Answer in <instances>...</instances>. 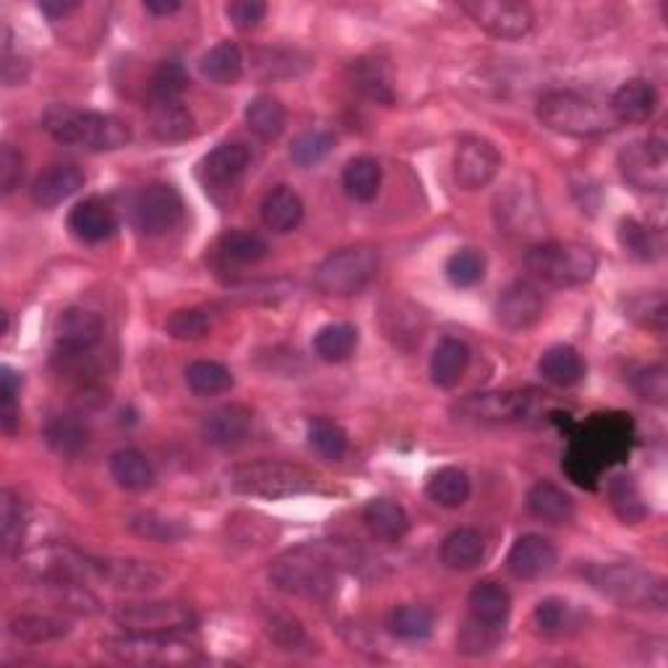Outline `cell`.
Wrapping results in <instances>:
<instances>
[{
	"instance_id": "obj_16",
	"label": "cell",
	"mask_w": 668,
	"mask_h": 668,
	"mask_svg": "<svg viewBox=\"0 0 668 668\" xmlns=\"http://www.w3.org/2000/svg\"><path fill=\"white\" fill-rule=\"evenodd\" d=\"M545 300L536 285L512 283L501 290L497 300V319L505 329L512 332H526L543 319Z\"/></svg>"
},
{
	"instance_id": "obj_22",
	"label": "cell",
	"mask_w": 668,
	"mask_h": 668,
	"mask_svg": "<svg viewBox=\"0 0 668 668\" xmlns=\"http://www.w3.org/2000/svg\"><path fill=\"white\" fill-rule=\"evenodd\" d=\"M656 107V86L645 82V78H629L627 84H622L619 89L614 92L608 110H612L616 124H645V120L653 118Z\"/></svg>"
},
{
	"instance_id": "obj_33",
	"label": "cell",
	"mask_w": 668,
	"mask_h": 668,
	"mask_svg": "<svg viewBox=\"0 0 668 668\" xmlns=\"http://www.w3.org/2000/svg\"><path fill=\"white\" fill-rule=\"evenodd\" d=\"M538 373L554 386H572L585 377V363L570 344H554L538 361Z\"/></svg>"
},
{
	"instance_id": "obj_4",
	"label": "cell",
	"mask_w": 668,
	"mask_h": 668,
	"mask_svg": "<svg viewBox=\"0 0 668 668\" xmlns=\"http://www.w3.org/2000/svg\"><path fill=\"white\" fill-rule=\"evenodd\" d=\"M227 484L235 494L258 499H285L308 494L316 488V478L306 468L285 459H254L230 470Z\"/></svg>"
},
{
	"instance_id": "obj_49",
	"label": "cell",
	"mask_w": 668,
	"mask_h": 668,
	"mask_svg": "<svg viewBox=\"0 0 668 668\" xmlns=\"http://www.w3.org/2000/svg\"><path fill=\"white\" fill-rule=\"evenodd\" d=\"M619 243L632 258L637 262H656L660 256V241L648 225L637 220H622L619 222Z\"/></svg>"
},
{
	"instance_id": "obj_26",
	"label": "cell",
	"mask_w": 668,
	"mask_h": 668,
	"mask_svg": "<svg viewBox=\"0 0 668 668\" xmlns=\"http://www.w3.org/2000/svg\"><path fill=\"white\" fill-rule=\"evenodd\" d=\"M248 160V149L243 144H220L201 160V176L206 178V183L230 185L246 172Z\"/></svg>"
},
{
	"instance_id": "obj_61",
	"label": "cell",
	"mask_w": 668,
	"mask_h": 668,
	"mask_svg": "<svg viewBox=\"0 0 668 668\" xmlns=\"http://www.w3.org/2000/svg\"><path fill=\"white\" fill-rule=\"evenodd\" d=\"M24 178V157L11 144H3L0 149V189L3 193H13Z\"/></svg>"
},
{
	"instance_id": "obj_14",
	"label": "cell",
	"mask_w": 668,
	"mask_h": 668,
	"mask_svg": "<svg viewBox=\"0 0 668 668\" xmlns=\"http://www.w3.org/2000/svg\"><path fill=\"white\" fill-rule=\"evenodd\" d=\"M501 170V155L484 136H465L457 141L455 157H452V172L455 181L468 191L486 189Z\"/></svg>"
},
{
	"instance_id": "obj_20",
	"label": "cell",
	"mask_w": 668,
	"mask_h": 668,
	"mask_svg": "<svg viewBox=\"0 0 668 668\" xmlns=\"http://www.w3.org/2000/svg\"><path fill=\"white\" fill-rule=\"evenodd\" d=\"M497 222L507 235L517 238H536L541 230V206L533 193L509 189L497 199Z\"/></svg>"
},
{
	"instance_id": "obj_28",
	"label": "cell",
	"mask_w": 668,
	"mask_h": 668,
	"mask_svg": "<svg viewBox=\"0 0 668 668\" xmlns=\"http://www.w3.org/2000/svg\"><path fill=\"white\" fill-rule=\"evenodd\" d=\"M468 344L463 340H455V337H447V340H442L439 348L434 350V356H431V379H434V384L442 386V390H452V386L459 384L463 373L468 371Z\"/></svg>"
},
{
	"instance_id": "obj_31",
	"label": "cell",
	"mask_w": 668,
	"mask_h": 668,
	"mask_svg": "<svg viewBox=\"0 0 668 668\" xmlns=\"http://www.w3.org/2000/svg\"><path fill=\"white\" fill-rule=\"evenodd\" d=\"M342 189L353 201L369 204L382 189V165L369 155L353 157L342 170Z\"/></svg>"
},
{
	"instance_id": "obj_32",
	"label": "cell",
	"mask_w": 668,
	"mask_h": 668,
	"mask_svg": "<svg viewBox=\"0 0 668 668\" xmlns=\"http://www.w3.org/2000/svg\"><path fill=\"white\" fill-rule=\"evenodd\" d=\"M486 554V541L478 530L473 528H459L455 533H449L442 543V562L444 566L455 572H468L473 566L480 564V559Z\"/></svg>"
},
{
	"instance_id": "obj_43",
	"label": "cell",
	"mask_w": 668,
	"mask_h": 668,
	"mask_svg": "<svg viewBox=\"0 0 668 668\" xmlns=\"http://www.w3.org/2000/svg\"><path fill=\"white\" fill-rule=\"evenodd\" d=\"M9 635L17 637V640H21V643L42 645V643H53V640H61V637H66L68 627L61 619H53V616L21 614V616H13V619L9 622Z\"/></svg>"
},
{
	"instance_id": "obj_9",
	"label": "cell",
	"mask_w": 668,
	"mask_h": 668,
	"mask_svg": "<svg viewBox=\"0 0 668 668\" xmlns=\"http://www.w3.org/2000/svg\"><path fill=\"white\" fill-rule=\"evenodd\" d=\"M536 397L520 390H497L468 394L452 405V418L468 426H507L533 415Z\"/></svg>"
},
{
	"instance_id": "obj_36",
	"label": "cell",
	"mask_w": 668,
	"mask_h": 668,
	"mask_svg": "<svg viewBox=\"0 0 668 668\" xmlns=\"http://www.w3.org/2000/svg\"><path fill=\"white\" fill-rule=\"evenodd\" d=\"M26 505L11 488L0 491V543H3V556H13L21 551V541L26 533Z\"/></svg>"
},
{
	"instance_id": "obj_1",
	"label": "cell",
	"mask_w": 668,
	"mask_h": 668,
	"mask_svg": "<svg viewBox=\"0 0 668 668\" xmlns=\"http://www.w3.org/2000/svg\"><path fill=\"white\" fill-rule=\"evenodd\" d=\"M42 128L55 141L89 152H115L131 141V126L110 113L76 110L71 105H50L42 113Z\"/></svg>"
},
{
	"instance_id": "obj_18",
	"label": "cell",
	"mask_w": 668,
	"mask_h": 668,
	"mask_svg": "<svg viewBox=\"0 0 668 668\" xmlns=\"http://www.w3.org/2000/svg\"><path fill=\"white\" fill-rule=\"evenodd\" d=\"M99 580L128 593H147L162 585L165 572L152 562L139 559H97Z\"/></svg>"
},
{
	"instance_id": "obj_57",
	"label": "cell",
	"mask_w": 668,
	"mask_h": 668,
	"mask_svg": "<svg viewBox=\"0 0 668 668\" xmlns=\"http://www.w3.org/2000/svg\"><path fill=\"white\" fill-rule=\"evenodd\" d=\"M632 386L635 392L640 394L643 400L653 402V405H666L668 400V371L666 365H648V369H640L632 379Z\"/></svg>"
},
{
	"instance_id": "obj_39",
	"label": "cell",
	"mask_w": 668,
	"mask_h": 668,
	"mask_svg": "<svg viewBox=\"0 0 668 668\" xmlns=\"http://www.w3.org/2000/svg\"><path fill=\"white\" fill-rule=\"evenodd\" d=\"M201 74H204L210 82L230 86L235 82H241L243 76V53L238 45L233 42H220L212 50H206L204 57L199 63Z\"/></svg>"
},
{
	"instance_id": "obj_53",
	"label": "cell",
	"mask_w": 668,
	"mask_h": 668,
	"mask_svg": "<svg viewBox=\"0 0 668 668\" xmlns=\"http://www.w3.org/2000/svg\"><path fill=\"white\" fill-rule=\"evenodd\" d=\"M486 275V256L476 248H459L449 256L447 277L455 287H473Z\"/></svg>"
},
{
	"instance_id": "obj_11",
	"label": "cell",
	"mask_w": 668,
	"mask_h": 668,
	"mask_svg": "<svg viewBox=\"0 0 668 668\" xmlns=\"http://www.w3.org/2000/svg\"><path fill=\"white\" fill-rule=\"evenodd\" d=\"M126 632H183L197 624L191 606L178 601H128L113 612Z\"/></svg>"
},
{
	"instance_id": "obj_60",
	"label": "cell",
	"mask_w": 668,
	"mask_h": 668,
	"mask_svg": "<svg viewBox=\"0 0 668 668\" xmlns=\"http://www.w3.org/2000/svg\"><path fill=\"white\" fill-rule=\"evenodd\" d=\"M227 19L233 21L235 29L241 32H251L262 24L264 17H267V6L262 0H233V3L225 6Z\"/></svg>"
},
{
	"instance_id": "obj_64",
	"label": "cell",
	"mask_w": 668,
	"mask_h": 668,
	"mask_svg": "<svg viewBox=\"0 0 668 668\" xmlns=\"http://www.w3.org/2000/svg\"><path fill=\"white\" fill-rule=\"evenodd\" d=\"M144 9L155 17H170V13L181 11V3L178 0H144Z\"/></svg>"
},
{
	"instance_id": "obj_8",
	"label": "cell",
	"mask_w": 668,
	"mask_h": 668,
	"mask_svg": "<svg viewBox=\"0 0 668 668\" xmlns=\"http://www.w3.org/2000/svg\"><path fill=\"white\" fill-rule=\"evenodd\" d=\"M272 585L306 601H325L335 593V572L327 559L308 549L287 551L269 566Z\"/></svg>"
},
{
	"instance_id": "obj_62",
	"label": "cell",
	"mask_w": 668,
	"mask_h": 668,
	"mask_svg": "<svg viewBox=\"0 0 668 668\" xmlns=\"http://www.w3.org/2000/svg\"><path fill=\"white\" fill-rule=\"evenodd\" d=\"M19 426V407H17V397H3L0 394V428L3 434H17Z\"/></svg>"
},
{
	"instance_id": "obj_24",
	"label": "cell",
	"mask_w": 668,
	"mask_h": 668,
	"mask_svg": "<svg viewBox=\"0 0 668 668\" xmlns=\"http://www.w3.org/2000/svg\"><path fill=\"white\" fill-rule=\"evenodd\" d=\"M68 227L78 241L103 243L115 233L118 220H115V212L103 199H84L71 210Z\"/></svg>"
},
{
	"instance_id": "obj_34",
	"label": "cell",
	"mask_w": 668,
	"mask_h": 668,
	"mask_svg": "<svg viewBox=\"0 0 668 668\" xmlns=\"http://www.w3.org/2000/svg\"><path fill=\"white\" fill-rule=\"evenodd\" d=\"M110 476L126 491H147L155 486V468L139 449H118L110 457Z\"/></svg>"
},
{
	"instance_id": "obj_13",
	"label": "cell",
	"mask_w": 668,
	"mask_h": 668,
	"mask_svg": "<svg viewBox=\"0 0 668 668\" xmlns=\"http://www.w3.org/2000/svg\"><path fill=\"white\" fill-rule=\"evenodd\" d=\"M463 11L484 29L499 40H520L533 29V11L526 3L517 0H468L463 3Z\"/></svg>"
},
{
	"instance_id": "obj_12",
	"label": "cell",
	"mask_w": 668,
	"mask_h": 668,
	"mask_svg": "<svg viewBox=\"0 0 668 668\" xmlns=\"http://www.w3.org/2000/svg\"><path fill=\"white\" fill-rule=\"evenodd\" d=\"M619 172L632 189L660 193L668 185V149L660 139L632 141L619 152Z\"/></svg>"
},
{
	"instance_id": "obj_2",
	"label": "cell",
	"mask_w": 668,
	"mask_h": 668,
	"mask_svg": "<svg viewBox=\"0 0 668 668\" xmlns=\"http://www.w3.org/2000/svg\"><path fill=\"white\" fill-rule=\"evenodd\" d=\"M583 574L595 591L627 608L664 612L668 606V585L660 574L637 564H591Z\"/></svg>"
},
{
	"instance_id": "obj_30",
	"label": "cell",
	"mask_w": 668,
	"mask_h": 668,
	"mask_svg": "<svg viewBox=\"0 0 668 668\" xmlns=\"http://www.w3.org/2000/svg\"><path fill=\"white\" fill-rule=\"evenodd\" d=\"M468 606H470L473 619H478L484 624H494V627H505L509 619V612H512V598H509L507 587L486 580V583H478L476 587H473Z\"/></svg>"
},
{
	"instance_id": "obj_56",
	"label": "cell",
	"mask_w": 668,
	"mask_h": 668,
	"mask_svg": "<svg viewBox=\"0 0 668 668\" xmlns=\"http://www.w3.org/2000/svg\"><path fill=\"white\" fill-rule=\"evenodd\" d=\"M165 329H168L172 340H201V337L210 332V316L201 311V308H181V311L170 314V319L165 321Z\"/></svg>"
},
{
	"instance_id": "obj_27",
	"label": "cell",
	"mask_w": 668,
	"mask_h": 668,
	"mask_svg": "<svg viewBox=\"0 0 668 668\" xmlns=\"http://www.w3.org/2000/svg\"><path fill=\"white\" fill-rule=\"evenodd\" d=\"M528 509L536 520L549 522V526H562L574 517V501L564 488L551 480H538L528 491Z\"/></svg>"
},
{
	"instance_id": "obj_63",
	"label": "cell",
	"mask_w": 668,
	"mask_h": 668,
	"mask_svg": "<svg viewBox=\"0 0 668 668\" xmlns=\"http://www.w3.org/2000/svg\"><path fill=\"white\" fill-rule=\"evenodd\" d=\"M76 9H78V3H74V0H42L40 3V11L53 21L68 17V13Z\"/></svg>"
},
{
	"instance_id": "obj_55",
	"label": "cell",
	"mask_w": 668,
	"mask_h": 668,
	"mask_svg": "<svg viewBox=\"0 0 668 668\" xmlns=\"http://www.w3.org/2000/svg\"><path fill=\"white\" fill-rule=\"evenodd\" d=\"M501 629L505 627H494V624H484L478 619H470L465 622V627L459 629L457 635V645L459 650L468 653V656H480V653H488L497 648L499 637H501Z\"/></svg>"
},
{
	"instance_id": "obj_58",
	"label": "cell",
	"mask_w": 668,
	"mask_h": 668,
	"mask_svg": "<svg viewBox=\"0 0 668 668\" xmlns=\"http://www.w3.org/2000/svg\"><path fill=\"white\" fill-rule=\"evenodd\" d=\"M533 619L538 624V629L545 632V635H562V632L572 624V608L570 603L559 598H545L536 606Z\"/></svg>"
},
{
	"instance_id": "obj_25",
	"label": "cell",
	"mask_w": 668,
	"mask_h": 668,
	"mask_svg": "<svg viewBox=\"0 0 668 668\" xmlns=\"http://www.w3.org/2000/svg\"><path fill=\"white\" fill-rule=\"evenodd\" d=\"M262 220L272 233H290L304 220V199L290 185H277L262 201Z\"/></svg>"
},
{
	"instance_id": "obj_23",
	"label": "cell",
	"mask_w": 668,
	"mask_h": 668,
	"mask_svg": "<svg viewBox=\"0 0 668 668\" xmlns=\"http://www.w3.org/2000/svg\"><path fill=\"white\" fill-rule=\"evenodd\" d=\"M84 172L71 162H57L50 165L47 170H42L38 181L32 185V199L40 206H57L63 201H68L78 189H84Z\"/></svg>"
},
{
	"instance_id": "obj_59",
	"label": "cell",
	"mask_w": 668,
	"mask_h": 668,
	"mask_svg": "<svg viewBox=\"0 0 668 668\" xmlns=\"http://www.w3.org/2000/svg\"><path fill=\"white\" fill-rule=\"evenodd\" d=\"M267 632L272 640H275L283 650H300L308 645L304 627H300L296 619H290V616H283V614L269 616Z\"/></svg>"
},
{
	"instance_id": "obj_44",
	"label": "cell",
	"mask_w": 668,
	"mask_h": 668,
	"mask_svg": "<svg viewBox=\"0 0 668 668\" xmlns=\"http://www.w3.org/2000/svg\"><path fill=\"white\" fill-rule=\"evenodd\" d=\"M246 124L258 139H277L285 131V107L275 97L258 95L246 107Z\"/></svg>"
},
{
	"instance_id": "obj_19",
	"label": "cell",
	"mask_w": 668,
	"mask_h": 668,
	"mask_svg": "<svg viewBox=\"0 0 668 668\" xmlns=\"http://www.w3.org/2000/svg\"><path fill=\"white\" fill-rule=\"evenodd\" d=\"M556 566V549L554 543L545 541L543 536L528 533L520 536L512 543L507 554V570L517 580H536L549 574Z\"/></svg>"
},
{
	"instance_id": "obj_47",
	"label": "cell",
	"mask_w": 668,
	"mask_h": 668,
	"mask_svg": "<svg viewBox=\"0 0 668 668\" xmlns=\"http://www.w3.org/2000/svg\"><path fill=\"white\" fill-rule=\"evenodd\" d=\"M624 311L637 327L650 329V332L664 335L668 325V300L660 290L653 293H640V296H632L624 306Z\"/></svg>"
},
{
	"instance_id": "obj_29",
	"label": "cell",
	"mask_w": 668,
	"mask_h": 668,
	"mask_svg": "<svg viewBox=\"0 0 668 668\" xmlns=\"http://www.w3.org/2000/svg\"><path fill=\"white\" fill-rule=\"evenodd\" d=\"M42 436H45L47 447L55 449L57 455L74 457L89 442V428L74 413H57L50 415L45 428H42Z\"/></svg>"
},
{
	"instance_id": "obj_42",
	"label": "cell",
	"mask_w": 668,
	"mask_h": 668,
	"mask_svg": "<svg viewBox=\"0 0 668 668\" xmlns=\"http://www.w3.org/2000/svg\"><path fill=\"white\" fill-rule=\"evenodd\" d=\"M386 629H390L394 637L407 643L426 640L431 632H434V614H431L426 606H413V603H407V606L392 608L390 616H386Z\"/></svg>"
},
{
	"instance_id": "obj_40",
	"label": "cell",
	"mask_w": 668,
	"mask_h": 668,
	"mask_svg": "<svg viewBox=\"0 0 668 668\" xmlns=\"http://www.w3.org/2000/svg\"><path fill=\"white\" fill-rule=\"evenodd\" d=\"M470 491H473V486H470L468 473L459 470V468L436 470L426 484L428 499L444 509L463 507L465 501L470 499Z\"/></svg>"
},
{
	"instance_id": "obj_3",
	"label": "cell",
	"mask_w": 668,
	"mask_h": 668,
	"mask_svg": "<svg viewBox=\"0 0 668 668\" xmlns=\"http://www.w3.org/2000/svg\"><path fill=\"white\" fill-rule=\"evenodd\" d=\"M538 120L549 131L562 136H601L616 128L612 110L595 103V99L577 95V92H549L538 99Z\"/></svg>"
},
{
	"instance_id": "obj_6",
	"label": "cell",
	"mask_w": 668,
	"mask_h": 668,
	"mask_svg": "<svg viewBox=\"0 0 668 668\" xmlns=\"http://www.w3.org/2000/svg\"><path fill=\"white\" fill-rule=\"evenodd\" d=\"M526 264L536 277L556 287L585 285L598 272V256L583 243L574 241L541 243V246L528 251Z\"/></svg>"
},
{
	"instance_id": "obj_51",
	"label": "cell",
	"mask_w": 668,
	"mask_h": 668,
	"mask_svg": "<svg viewBox=\"0 0 668 668\" xmlns=\"http://www.w3.org/2000/svg\"><path fill=\"white\" fill-rule=\"evenodd\" d=\"M308 444L327 459H342L348 455V434L335 421L316 418L308 423Z\"/></svg>"
},
{
	"instance_id": "obj_37",
	"label": "cell",
	"mask_w": 668,
	"mask_h": 668,
	"mask_svg": "<svg viewBox=\"0 0 668 668\" xmlns=\"http://www.w3.org/2000/svg\"><path fill=\"white\" fill-rule=\"evenodd\" d=\"M350 84L353 89L361 92L363 97L373 99V103L390 105L394 99L392 92V78L390 71L382 61H373V57H361L350 66Z\"/></svg>"
},
{
	"instance_id": "obj_38",
	"label": "cell",
	"mask_w": 668,
	"mask_h": 668,
	"mask_svg": "<svg viewBox=\"0 0 668 668\" xmlns=\"http://www.w3.org/2000/svg\"><path fill=\"white\" fill-rule=\"evenodd\" d=\"M149 131L160 141H183L193 134V115L181 103H157L149 110Z\"/></svg>"
},
{
	"instance_id": "obj_45",
	"label": "cell",
	"mask_w": 668,
	"mask_h": 668,
	"mask_svg": "<svg viewBox=\"0 0 668 668\" xmlns=\"http://www.w3.org/2000/svg\"><path fill=\"white\" fill-rule=\"evenodd\" d=\"M358 344V329L350 325H327L314 337V350L321 361L340 363L353 356Z\"/></svg>"
},
{
	"instance_id": "obj_10",
	"label": "cell",
	"mask_w": 668,
	"mask_h": 668,
	"mask_svg": "<svg viewBox=\"0 0 668 668\" xmlns=\"http://www.w3.org/2000/svg\"><path fill=\"white\" fill-rule=\"evenodd\" d=\"M21 570L38 585L55 583H89L99 580L97 559L78 554L68 545H42L21 559Z\"/></svg>"
},
{
	"instance_id": "obj_46",
	"label": "cell",
	"mask_w": 668,
	"mask_h": 668,
	"mask_svg": "<svg viewBox=\"0 0 668 668\" xmlns=\"http://www.w3.org/2000/svg\"><path fill=\"white\" fill-rule=\"evenodd\" d=\"M185 384L199 397H214L233 390V373L218 361H193L185 369Z\"/></svg>"
},
{
	"instance_id": "obj_48",
	"label": "cell",
	"mask_w": 668,
	"mask_h": 668,
	"mask_svg": "<svg viewBox=\"0 0 668 668\" xmlns=\"http://www.w3.org/2000/svg\"><path fill=\"white\" fill-rule=\"evenodd\" d=\"M220 251L235 264H256L267 258L269 246L262 235L248 233V230H230L220 238Z\"/></svg>"
},
{
	"instance_id": "obj_41",
	"label": "cell",
	"mask_w": 668,
	"mask_h": 668,
	"mask_svg": "<svg viewBox=\"0 0 668 668\" xmlns=\"http://www.w3.org/2000/svg\"><path fill=\"white\" fill-rule=\"evenodd\" d=\"M608 501H612L616 517L627 522V526H637L648 515V507H645L640 497V488H637L635 478L627 476V473H619V476L608 480Z\"/></svg>"
},
{
	"instance_id": "obj_5",
	"label": "cell",
	"mask_w": 668,
	"mask_h": 668,
	"mask_svg": "<svg viewBox=\"0 0 668 668\" xmlns=\"http://www.w3.org/2000/svg\"><path fill=\"white\" fill-rule=\"evenodd\" d=\"M103 648L128 666H189L199 660V650L178 632H126L105 640Z\"/></svg>"
},
{
	"instance_id": "obj_17",
	"label": "cell",
	"mask_w": 668,
	"mask_h": 668,
	"mask_svg": "<svg viewBox=\"0 0 668 668\" xmlns=\"http://www.w3.org/2000/svg\"><path fill=\"white\" fill-rule=\"evenodd\" d=\"M105 325L89 308H66L55 321V344L63 353H92L103 340Z\"/></svg>"
},
{
	"instance_id": "obj_7",
	"label": "cell",
	"mask_w": 668,
	"mask_h": 668,
	"mask_svg": "<svg viewBox=\"0 0 668 668\" xmlns=\"http://www.w3.org/2000/svg\"><path fill=\"white\" fill-rule=\"evenodd\" d=\"M379 272V251L365 243L329 254L314 269V287L321 296L348 298L361 293Z\"/></svg>"
},
{
	"instance_id": "obj_35",
	"label": "cell",
	"mask_w": 668,
	"mask_h": 668,
	"mask_svg": "<svg viewBox=\"0 0 668 668\" xmlns=\"http://www.w3.org/2000/svg\"><path fill=\"white\" fill-rule=\"evenodd\" d=\"M363 522L377 538L384 541H400L411 528V517L392 499H373L363 509Z\"/></svg>"
},
{
	"instance_id": "obj_54",
	"label": "cell",
	"mask_w": 668,
	"mask_h": 668,
	"mask_svg": "<svg viewBox=\"0 0 668 668\" xmlns=\"http://www.w3.org/2000/svg\"><path fill=\"white\" fill-rule=\"evenodd\" d=\"M128 528H131L136 536L149 538V541H160V543H176L185 536V528L181 526V522L168 520V517H160L152 512L136 515L134 520L128 522Z\"/></svg>"
},
{
	"instance_id": "obj_15",
	"label": "cell",
	"mask_w": 668,
	"mask_h": 668,
	"mask_svg": "<svg viewBox=\"0 0 668 668\" xmlns=\"http://www.w3.org/2000/svg\"><path fill=\"white\" fill-rule=\"evenodd\" d=\"M183 218V201L178 191L168 183H152L139 191L134 201V225L139 233L157 238V235L170 233Z\"/></svg>"
},
{
	"instance_id": "obj_50",
	"label": "cell",
	"mask_w": 668,
	"mask_h": 668,
	"mask_svg": "<svg viewBox=\"0 0 668 668\" xmlns=\"http://www.w3.org/2000/svg\"><path fill=\"white\" fill-rule=\"evenodd\" d=\"M189 89V74H185L181 61H162L157 66L155 76H152V92L155 105L157 103H178V97Z\"/></svg>"
},
{
	"instance_id": "obj_21",
	"label": "cell",
	"mask_w": 668,
	"mask_h": 668,
	"mask_svg": "<svg viewBox=\"0 0 668 668\" xmlns=\"http://www.w3.org/2000/svg\"><path fill=\"white\" fill-rule=\"evenodd\" d=\"M251 426H254V415H251L248 407L222 405L206 415L204 423H201V434L212 447L235 449L248 439Z\"/></svg>"
},
{
	"instance_id": "obj_52",
	"label": "cell",
	"mask_w": 668,
	"mask_h": 668,
	"mask_svg": "<svg viewBox=\"0 0 668 668\" xmlns=\"http://www.w3.org/2000/svg\"><path fill=\"white\" fill-rule=\"evenodd\" d=\"M332 149H335V136L329 131H321V128H314V131H304L293 139L290 157L293 162L300 165V168H311V165L327 160Z\"/></svg>"
}]
</instances>
